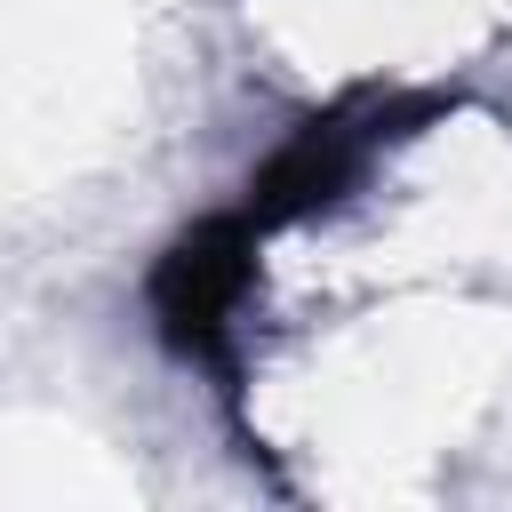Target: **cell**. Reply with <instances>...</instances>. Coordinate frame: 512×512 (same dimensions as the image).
<instances>
[{"label": "cell", "mask_w": 512, "mask_h": 512, "mask_svg": "<svg viewBox=\"0 0 512 512\" xmlns=\"http://www.w3.org/2000/svg\"><path fill=\"white\" fill-rule=\"evenodd\" d=\"M448 104H456V96H376V88H360V96L296 120L288 144L248 176V216H256L264 232H280V224H304V216L336 208L392 136H416V128L440 120Z\"/></svg>", "instance_id": "cell-1"}, {"label": "cell", "mask_w": 512, "mask_h": 512, "mask_svg": "<svg viewBox=\"0 0 512 512\" xmlns=\"http://www.w3.org/2000/svg\"><path fill=\"white\" fill-rule=\"evenodd\" d=\"M256 248H264V224L248 208L200 216L192 232H176L160 248V264L144 280V304H152V328L176 360L232 368V312L256 288Z\"/></svg>", "instance_id": "cell-2"}]
</instances>
